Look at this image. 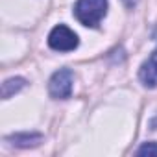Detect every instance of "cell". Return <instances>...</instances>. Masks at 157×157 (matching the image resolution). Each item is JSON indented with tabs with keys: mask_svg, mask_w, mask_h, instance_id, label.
I'll use <instances>...</instances> for the list:
<instances>
[{
	"mask_svg": "<svg viewBox=\"0 0 157 157\" xmlns=\"http://www.w3.org/2000/svg\"><path fill=\"white\" fill-rule=\"evenodd\" d=\"M78 35L65 24H57L56 28H52L50 35H48V46L56 52H70L78 48Z\"/></svg>",
	"mask_w": 157,
	"mask_h": 157,
	"instance_id": "3",
	"label": "cell"
},
{
	"mask_svg": "<svg viewBox=\"0 0 157 157\" xmlns=\"http://www.w3.org/2000/svg\"><path fill=\"white\" fill-rule=\"evenodd\" d=\"M74 15L83 26L96 28L107 15V0H78Z\"/></svg>",
	"mask_w": 157,
	"mask_h": 157,
	"instance_id": "1",
	"label": "cell"
},
{
	"mask_svg": "<svg viewBox=\"0 0 157 157\" xmlns=\"http://www.w3.org/2000/svg\"><path fill=\"white\" fill-rule=\"evenodd\" d=\"M72 83H74V74L70 68H59L52 74L48 82V93L56 100H65L72 94Z\"/></svg>",
	"mask_w": 157,
	"mask_h": 157,
	"instance_id": "2",
	"label": "cell"
},
{
	"mask_svg": "<svg viewBox=\"0 0 157 157\" xmlns=\"http://www.w3.org/2000/svg\"><path fill=\"white\" fill-rule=\"evenodd\" d=\"M8 140L17 148H33V146H39L43 142V135H39V133H15V135L8 137Z\"/></svg>",
	"mask_w": 157,
	"mask_h": 157,
	"instance_id": "5",
	"label": "cell"
},
{
	"mask_svg": "<svg viewBox=\"0 0 157 157\" xmlns=\"http://www.w3.org/2000/svg\"><path fill=\"white\" fill-rule=\"evenodd\" d=\"M122 2H124V6H126L128 10H133V8L137 6V2H139V0H122Z\"/></svg>",
	"mask_w": 157,
	"mask_h": 157,
	"instance_id": "8",
	"label": "cell"
},
{
	"mask_svg": "<svg viewBox=\"0 0 157 157\" xmlns=\"http://www.w3.org/2000/svg\"><path fill=\"white\" fill-rule=\"evenodd\" d=\"M139 78H140V82H142L144 87H148V89H155L157 87V48L142 63V67L139 70Z\"/></svg>",
	"mask_w": 157,
	"mask_h": 157,
	"instance_id": "4",
	"label": "cell"
},
{
	"mask_svg": "<svg viewBox=\"0 0 157 157\" xmlns=\"http://www.w3.org/2000/svg\"><path fill=\"white\" fill-rule=\"evenodd\" d=\"M24 85H26V82L22 80V78H10V80H6L2 83V98L8 100L10 96H13L15 93H19Z\"/></svg>",
	"mask_w": 157,
	"mask_h": 157,
	"instance_id": "6",
	"label": "cell"
},
{
	"mask_svg": "<svg viewBox=\"0 0 157 157\" xmlns=\"http://www.w3.org/2000/svg\"><path fill=\"white\" fill-rule=\"evenodd\" d=\"M137 155H153V157H157V142H144L137 150Z\"/></svg>",
	"mask_w": 157,
	"mask_h": 157,
	"instance_id": "7",
	"label": "cell"
}]
</instances>
